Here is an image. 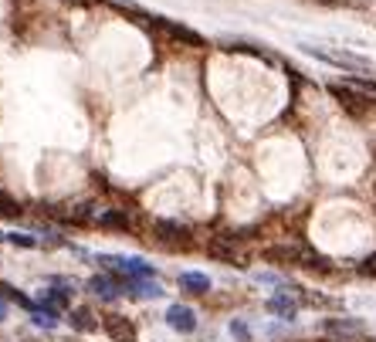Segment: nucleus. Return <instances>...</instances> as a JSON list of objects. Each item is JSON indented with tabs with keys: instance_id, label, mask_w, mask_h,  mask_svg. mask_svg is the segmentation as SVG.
Listing matches in <instances>:
<instances>
[{
	"instance_id": "obj_1",
	"label": "nucleus",
	"mask_w": 376,
	"mask_h": 342,
	"mask_svg": "<svg viewBox=\"0 0 376 342\" xmlns=\"http://www.w3.org/2000/svg\"><path fill=\"white\" fill-rule=\"evenodd\" d=\"M329 92H332V99L346 108L352 119H359V122H363V119H373V115H376V99L363 95V92H356L352 85H329Z\"/></svg>"
},
{
	"instance_id": "obj_2",
	"label": "nucleus",
	"mask_w": 376,
	"mask_h": 342,
	"mask_svg": "<svg viewBox=\"0 0 376 342\" xmlns=\"http://www.w3.org/2000/svg\"><path fill=\"white\" fill-rule=\"evenodd\" d=\"M261 258L268 264H305V268L322 264V258H315V254H312L308 247H301V244H275V247H265Z\"/></svg>"
},
{
	"instance_id": "obj_3",
	"label": "nucleus",
	"mask_w": 376,
	"mask_h": 342,
	"mask_svg": "<svg viewBox=\"0 0 376 342\" xmlns=\"http://www.w3.org/2000/svg\"><path fill=\"white\" fill-rule=\"evenodd\" d=\"M305 51L312 58H322L329 65H339V68H350V72H373V65L359 54H350V51H326V48H315V44H305Z\"/></svg>"
},
{
	"instance_id": "obj_4",
	"label": "nucleus",
	"mask_w": 376,
	"mask_h": 342,
	"mask_svg": "<svg viewBox=\"0 0 376 342\" xmlns=\"http://www.w3.org/2000/svg\"><path fill=\"white\" fill-rule=\"evenodd\" d=\"M152 27H159L166 38H173V41H183V44H190V48H203L207 41H203L197 31H190V27L176 24V21H170V17H150Z\"/></svg>"
},
{
	"instance_id": "obj_5",
	"label": "nucleus",
	"mask_w": 376,
	"mask_h": 342,
	"mask_svg": "<svg viewBox=\"0 0 376 342\" xmlns=\"http://www.w3.org/2000/svg\"><path fill=\"white\" fill-rule=\"evenodd\" d=\"M102 329H105V336H109L112 342H136V325H132L125 316H119V312L105 316Z\"/></svg>"
},
{
	"instance_id": "obj_6",
	"label": "nucleus",
	"mask_w": 376,
	"mask_h": 342,
	"mask_svg": "<svg viewBox=\"0 0 376 342\" xmlns=\"http://www.w3.org/2000/svg\"><path fill=\"white\" fill-rule=\"evenodd\" d=\"M152 231H156L159 241H166V244H187V237H190V231L183 224H176V220H156Z\"/></svg>"
},
{
	"instance_id": "obj_7",
	"label": "nucleus",
	"mask_w": 376,
	"mask_h": 342,
	"mask_svg": "<svg viewBox=\"0 0 376 342\" xmlns=\"http://www.w3.org/2000/svg\"><path fill=\"white\" fill-rule=\"evenodd\" d=\"M166 322L173 325L176 332H194V329H197V316H194V309H187V305H170Z\"/></svg>"
},
{
	"instance_id": "obj_8",
	"label": "nucleus",
	"mask_w": 376,
	"mask_h": 342,
	"mask_svg": "<svg viewBox=\"0 0 376 342\" xmlns=\"http://www.w3.org/2000/svg\"><path fill=\"white\" fill-rule=\"evenodd\" d=\"M88 288L102 295V298H116L119 291H123V282H116V278H109V275H95L92 282H88Z\"/></svg>"
},
{
	"instance_id": "obj_9",
	"label": "nucleus",
	"mask_w": 376,
	"mask_h": 342,
	"mask_svg": "<svg viewBox=\"0 0 376 342\" xmlns=\"http://www.w3.org/2000/svg\"><path fill=\"white\" fill-rule=\"evenodd\" d=\"M180 285L187 291H194V295H203V291H210V278L197 275V271H187V275H180Z\"/></svg>"
},
{
	"instance_id": "obj_10",
	"label": "nucleus",
	"mask_w": 376,
	"mask_h": 342,
	"mask_svg": "<svg viewBox=\"0 0 376 342\" xmlns=\"http://www.w3.org/2000/svg\"><path fill=\"white\" fill-rule=\"evenodd\" d=\"M95 325H99V322H95V316H92V309L81 305V309L72 312V329H78V332H92Z\"/></svg>"
},
{
	"instance_id": "obj_11",
	"label": "nucleus",
	"mask_w": 376,
	"mask_h": 342,
	"mask_svg": "<svg viewBox=\"0 0 376 342\" xmlns=\"http://www.w3.org/2000/svg\"><path fill=\"white\" fill-rule=\"evenodd\" d=\"M326 332H339V336H356V332H363V322H352V318H329L326 322Z\"/></svg>"
},
{
	"instance_id": "obj_12",
	"label": "nucleus",
	"mask_w": 376,
	"mask_h": 342,
	"mask_svg": "<svg viewBox=\"0 0 376 342\" xmlns=\"http://www.w3.org/2000/svg\"><path fill=\"white\" fill-rule=\"evenodd\" d=\"M268 312H275L281 318H292L295 316V302L285 298V295H275V298H268Z\"/></svg>"
},
{
	"instance_id": "obj_13",
	"label": "nucleus",
	"mask_w": 376,
	"mask_h": 342,
	"mask_svg": "<svg viewBox=\"0 0 376 342\" xmlns=\"http://www.w3.org/2000/svg\"><path fill=\"white\" fill-rule=\"evenodd\" d=\"M99 224H105V227H123V231H129V227H132V220H129L125 213H116V211L99 213Z\"/></svg>"
},
{
	"instance_id": "obj_14",
	"label": "nucleus",
	"mask_w": 376,
	"mask_h": 342,
	"mask_svg": "<svg viewBox=\"0 0 376 342\" xmlns=\"http://www.w3.org/2000/svg\"><path fill=\"white\" fill-rule=\"evenodd\" d=\"M17 213H21V204L10 200V197L0 190V217H17Z\"/></svg>"
},
{
	"instance_id": "obj_15",
	"label": "nucleus",
	"mask_w": 376,
	"mask_h": 342,
	"mask_svg": "<svg viewBox=\"0 0 376 342\" xmlns=\"http://www.w3.org/2000/svg\"><path fill=\"white\" fill-rule=\"evenodd\" d=\"M0 298H7V302H17V305H24V309H31V302H27L24 295H21L17 288H10V285H3V282H0Z\"/></svg>"
},
{
	"instance_id": "obj_16",
	"label": "nucleus",
	"mask_w": 376,
	"mask_h": 342,
	"mask_svg": "<svg viewBox=\"0 0 376 342\" xmlns=\"http://www.w3.org/2000/svg\"><path fill=\"white\" fill-rule=\"evenodd\" d=\"M230 332H234L237 339H244V342L251 339V329H248V325H244V322H230Z\"/></svg>"
},
{
	"instance_id": "obj_17",
	"label": "nucleus",
	"mask_w": 376,
	"mask_h": 342,
	"mask_svg": "<svg viewBox=\"0 0 376 342\" xmlns=\"http://www.w3.org/2000/svg\"><path fill=\"white\" fill-rule=\"evenodd\" d=\"M319 3H332V7H363L366 0H319Z\"/></svg>"
},
{
	"instance_id": "obj_18",
	"label": "nucleus",
	"mask_w": 376,
	"mask_h": 342,
	"mask_svg": "<svg viewBox=\"0 0 376 342\" xmlns=\"http://www.w3.org/2000/svg\"><path fill=\"white\" fill-rule=\"evenodd\" d=\"M7 241H14V244H21V247H34V237H27V234H10Z\"/></svg>"
},
{
	"instance_id": "obj_19",
	"label": "nucleus",
	"mask_w": 376,
	"mask_h": 342,
	"mask_svg": "<svg viewBox=\"0 0 376 342\" xmlns=\"http://www.w3.org/2000/svg\"><path fill=\"white\" fill-rule=\"evenodd\" d=\"M359 271H363V275H376V254L366 264H359Z\"/></svg>"
},
{
	"instance_id": "obj_20",
	"label": "nucleus",
	"mask_w": 376,
	"mask_h": 342,
	"mask_svg": "<svg viewBox=\"0 0 376 342\" xmlns=\"http://www.w3.org/2000/svg\"><path fill=\"white\" fill-rule=\"evenodd\" d=\"M0 318H3V312H0Z\"/></svg>"
},
{
	"instance_id": "obj_21",
	"label": "nucleus",
	"mask_w": 376,
	"mask_h": 342,
	"mask_svg": "<svg viewBox=\"0 0 376 342\" xmlns=\"http://www.w3.org/2000/svg\"><path fill=\"white\" fill-rule=\"evenodd\" d=\"M27 342H31V339H27Z\"/></svg>"
}]
</instances>
